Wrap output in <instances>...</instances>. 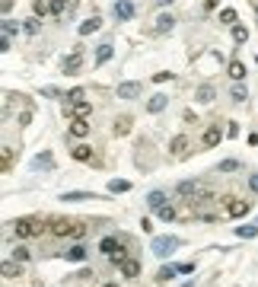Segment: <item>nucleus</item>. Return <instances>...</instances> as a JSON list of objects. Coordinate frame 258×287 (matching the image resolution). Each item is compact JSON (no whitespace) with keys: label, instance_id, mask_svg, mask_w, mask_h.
<instances>
[{"label":"nucleus","instance_id":"7","mask_svg":"<svg viewBox=\"0 0 258 287\" xmlns=\"http://www.w3.org/2000/svg\"><path fill=\"white\" fill-rule=\"evenodd\" d=\"M48 233H51V236H70V233H74V223L64 220V217H54V220L48 223Z\"/></svg>","mask_w":258,"mask_h":287},{"label":"nucleus","instance_id":"48","mask_svg":"<svg viewBox=\"0 0 258 287\" xmlns=\"http://www.w3.org/2000/svg\"><path fill=\"white\" fill-rule=\"evenodd\" d=\"M248 188H252V191H258V176H252V179H248Z\"/></svg>","mask_w":258,"mask_h":287},{"label":"nucleus","instance_id":"13","mask_svg":"<svg viewBox=\"0 0 258 287\" xmlns=\"http://www.w3.org/2000/svg\"><path fill=\"white\" fill-rule=\"evenodd\" d=\"M61 201H102V195H96V191H64Z\"/></svg>","mask_w":258,"mask_h":287},{"label":"nucleus","instance_id":"34","mask_svg":"<svg viewBox=\"0 0 258 287\" xmlns=\"http://www.w3.org/2000/svg\"><path fill=\"white\" fill-rule=\"evenodd\" d=\"M20 29H22V26L16 23V20H4V39H13V36H20Z\"/></svg>","mask_w":258,"mask_h":287},{"label":"nucleus","instance_id":"30","mask_svg":"<svg viewBox=\"0 0 258 287\" xmlns=\"http://www.w3.org/2000/svg\"><path fill=\"white\" fill-rule=\"evenodd\" d=\"M108 191H112V195H122V191H131V182H128V179H112V182H108Z\"/></svg>","mask_w":258,"mask_h":287},{"label":"nucleus","instance_id":"3","mask_svg":"<svg viewBox=\"0 0 258 287\" xmlns=\"http://www.w3.org/2000/svg\"><path fill=\"white\" fill-rule=\"evenodd\" d=\"M252 211V201H242V198H226V217L230 220H239Z\"/></svg>","mask_w":258,"mask_h":287},{"label":"nucleus","instance_id":"46","mask_svg":"<svg viewBox=\"0 0 258 287\" xmlns=\"http://www.w3.org/2000/svg\"><path fill=\"white\" fill-rule=\"evenodd\" d=\"M0 10H4V20H6L10 10H13V0H0Z\"/></svg>","mask_w":258,"mask_h":287},{"label":"nucleus","instance_id":"12","mask_svg":"<svg viewBox=\"0 0 258 287\" xmlns=\"http://www.w3.org/2000/svg\"><path fill=\"white\" fill-rule=\"evenodd\" d=\"M226 74H230V80H233V83H242L246 80V64H242V61H239V58H233V61H230V64H226Z\"/></svg>","mask_w":258,"mask_h":287},{"label":"nucleus","instance_id":"18","mask_svg":"<svg viewBox=\"0 0 258 287\" xmlns=\"http://www.w3.org/2000/svg\"><path fill=\"white\" fill-rule=\"evenodd\" d=\"M99 26H102V20H99V16H90L86 23H80V26H76V32H80V36L86 39V36H92V32H99Z\"/></svg>","mask_w":258,"mask_h":287},{"label":"nucleus","instance_id":"28","mask_svg":"<svg viewBox=\"0 0 258 287\" xmlns=\"http://www.w3.org/2000/svg\"><path fill=\"white\" fill-rule=\"evenodd\" d=\"M112 55H115V48H112V45H99V51H96V67L108 64V61H112Z\"/></svg>","mask_w":258,"mask_h":287},{"label":"nucleus","instance_id":"5","mask_svg":"<svg viewBox=\"0 0 258 287\" xmlns=\"http://www.w3.org/2000/svg\"><path fill=\"white\" fill-rule=\"evenodd\" d=\"M112 13H115V20H118V23H128V20H134V16H137V7L131 4V0H115Z\"/></svg>","mask_w":258,"mask_h":287},{"label":"nucleus","instance_id":"1","mask_svg":"<svg viewBox=\"0 0 258 287\" xmlns=\"http://www.w3.org/2000/svg\"><path fill=\"white\" fill-rule=\"evenodd\" d=\"M10 230L16 233V239H32V236H42L48 227H45L42 217H16L10 223Z\"/></svg>","mask_w":258,"mask_h":287},{"label":"nucleus","instance_id":"33","mask_svg":"<svg viewBox=\"0 0 258 287\" xmlns=\"http://www.w3.org/2000/svg\"><path fill=\"white\" fill-rule=\"evenodd\" d=\"M233 42H236V45H246V42H248V29H246L242 23L233 26Z\"/></svg>","mask_w":258,"mask_h":287},{"label":"nucleus","instance_id":"52","mask_svg":"<svg viewBox=\"0 0 258 287\" xmlns=\"http://www.w3.org/2000/svg\"><path fill=\"white\" fill-rule=\"evenodd\" d=\"M255 223H258V220H255Z\"/></svg>","mask_w":258,"mask_h":287},{"label":"nucleus","instance_id":"16","mask_svg":"<svg viewBox=\"0 0 258 287\" xmlns=\"http://www.w3.org/2000/svg\"><path fill=\"white\" fill-rule=\"evenodd\" d=\"M0 271H4L6 281H16V277H22V265H20V262H13V258H6Z\"/></svg>","mask_w":258,"mask_h":287},{"label":"nucleus","instance_id":"4","mask_svg":"<svg viewBox=\"0 0 258 287\" xmlns=\"http://www.w3.org/2000/svg\"><path fill=\"white\" fill-rule=\"evenodd\" d=\"M118 99H124V102H131V99H140V93H144V86L137 83V80H124V83H118Z\"/></svg>","mask_w":258,"mask_h":287},{"label":"nucleus","instance_id":"51","mask_svg":"<svg viewBox=\"0 0 258 287\" xmlns=\"http://www.w3.org/2000/svg\"><path fill=\"white\" fill-rule=\"evenodd\" d=\"M255 13H258V0H255Z\"/></svg>","mask_w":258,"mask_h":287},{"label":"nucleus","instance_id":"41","mask_svg":"<svg viewBox=\"0 0 258 287\" xmlns=\"http://www.w3.org/2000/svg\"><path fill=\"white\" fill-rule=\"evenodd\" d=\"M64 4L67 0H51V16H64Z\"/></svg>","mask_w":258,"mask_h":287},{"label":"nucleus","instance_id":"47","mask_svg":"<svg viewBox=\"0 0 258 287\" xmlns=\"http://www.w3.org/2000/svg\"><path fill=\"white\" fill-rule=\"evenodd\" d=\"M169 77H172V74H166V71H160V74H153V80H156V83H166Z\"/></svg>","mask_w":258,"mask_h":287},{"label":"nucleus","instance_id":"27","mask_svg":"<svg viewBox=\"0 0 258 287\" xmlns=\"http://www.w3.org/2000/svg\"><path fill=\"white\" fill-rule=\"evenodd\" d=\"M32 13H36L38 20H45L51 13V0H32Z\"/></svg>","mask_w":258,"mask_h":287},{"label":"nucleus","instance_id":"24","mask_svg":"<svg viewBox=\"0 0 258 287\" xmlns=\"http://www.w3.org/2000/svg\"><path fill=\"white\" fill-rule=\"evenodd\" d=\"M236 20H239V13L233 10V7H223L220 16H217V23H220V26H236Z\"/></svg>","mask_w":258,"mask_h":287},{"label":"nucleus","instance_id":"8","mask_svg":"<svg viewBox=\"0 0 258 287\" xmlns=\"http://www.w3.org/2000/svg\"><path fill=\"white\" fill-rule=\"evenodd\" d=\"M223 134H226V131H220V125H208V128H204V134H201V144L204 147H217L223 141Z\"/></svg>","mask_w":258,"mask_h":287},{"label":"nucleus","instance_id":"22","mask_svg":"<svg viewBox=\"0 0 258 287\" xmlns=\"http://www.w3.org/2000/svg\"><path fill=\"white\" fill-rule=\"evenodd\" d=\"M169 150L176 153V156H185V150H188V137H185V134H176V137L169 141Z\"/></svg>","mask_w":258,"mask_h":287},{"label":"nucleus","instance_id":"14","mask_svg":"<svg viewBox=\"0 0 258 287\" xmlns=\"http://www.w3.org/2000/svg\"><path fill=\"white\" fill-rule=\"evenodd\" d=\"M118 268H122V277H128V281H137V277H140V262H137V258H128V262H122Z\"/></svg>","mask_w":258,"mask_h":287},{"label":"nucleus","instance_id":"15","mask_svg":"<svg viewBox=\"0 0 258 287\" xmlns=\"http://www.w3.org/2000/svg\"><path fill=\"white\" fill-rule=\"evenodd\" d=\"M198 188H201V182H198V179H185V182H178V185H176V195L192 198V195H198Z\"/></svg>","mask_w":258,"mask_h":287},{"label":"nucleus","instance_id":"6","mask_svg":"<svg viewBox=\"0 0 258 287\" xmlns=\"http://www.w3.org/2000/svg\"><path fill=\"white\" fill-rule=\"evenodd\" d=\"M90 131H92V125H90L86 118H74V121H70V128H67V134H70V137H76V141L90 137Z\"/></svg>","mask_w":258,"mask_h":287},{"label":"nucleus","instance_id":"11","mask_svg":"<svg viewBox=\"0 0 258 287\" xmlns=\"http://www.w3.org/2000/svg\"><path fill=\"white\" fill-rule=\"evenodd\" d=\"M172 29H176V16H172V13H160L153 32H156V36H166V32H172Z\"/></svg>","mask_w":258,"mask_h":287},{"label":"nucleus","instance_id":"26","mask_svg":"<svg viewBox=\"0 0 258 287\" xmlns=\"http://www.w3.org/2000/svg\"><path fill=\"white\" fill-rule=\"evenodd\" d=\"M147 204L153 207V211H160V207H166V191H150V195H147Z\"/></svg>","mask_w":258,"mask_h":287},{"label":"nucleus","instance_id":"31","mask_svg":"<svg viewBox=\"0 0 258 287\" xmlns=\"http://www.w3.org/2000/svg\"><path fill=\"white\" fill-rule=\"evenodd\" d=\"M112 131H115V137H124L128 131H131V118H128V115H122V118L115 121V128H112Z\"/></svg>","mask_w":258,"mask_h":287},{"label":"nucleus","instance_id":"39","mask_svg":"<svg viewBox=\"0 0 258 287\" xmlns=\"http://www.w3.org/2000/svg\"><path fill=\"white\" fill-rule=\"evenodd\" d=\"M156 214H160V220H166V223H169V220H176V207H172V204H166V207H160Z\"/></svg>","mask_w":258,"mask_h":287},{"label":"nucleus","instance_id":"25","mask_svg":"<svg viewBox=\"0 0 258 287\" xmlns=\"http://www.w3.org/2000/svg\"><path fill=\"white\" fill-rule=\"evenodd\" d=\"M32 169H54V156H51V153H38L36 160H32Z\"/></svg>","mask_w":258,"mask_h":287},{"label":"nucleus","instance_id":"50","mask_svg":"<svg viewBox=\"0 0 258 287\" xmlns=\"http://www.w3.org/2000/svg\"><path fill=\"white\" fill-rule=\"evenodd\" d=\"M102 287H118V281H106V284H102Z\"/></svg>","mask_w":258,"mask_h":287},{"label":"nucleus","instance_id":"19","mask_svg":"<svg viewBox=\"0 0 258 287\" xmlns=\"http://www.w3.org/2000/svg\"><path fill=\"white\" fill-rule=\"evenodd\" d=\"M80 67H83V55H80V48H76L70 58H64V74H76Z\"/></svg>","mask_w":258,"mask_h":287},{"label":"nucleus","instance_id":"40","mask_svg":"<svg viewBox=\"0 0 258 287\" xmlns=\"http://www.w3.org/2000/svg\"><path fill=\"white\" fill-rule=\"evenodd\" d=\"M239 169V160H223L220 163V172H236Z\"/></svg>","mask_w":258,"mask_h":287},{"label":"nucleus","instance_id":"36","mask_svg":"<svg viewBox=\"0 0 258 287\" xmlns=\"http://www.w3.org/2000/svg\"><path fill=\"white\" fill-rule=\"evenodd\" d=\"M230 96H233V102H246L248 99V90L242 83H233V90H230Z\"/></svg>","mask_w":258,"mask_h":287},{"label":"nucleus","instance_id":"21","mask_svg":"<svg viewBox=\"0 0 258 287\" xmlns=\"http://www.w3.org/2000/svg\"><path fill=\"white\" fill-rule=\"evenodd\" d=\"M83 96H86V90H83V86H74L70 93H64V102H67L64 109H74V106H80V102H83Z\"/></svg>","mask_w":258,"mask_h":287},{"label":"nucleus","instance_id":"9","mask_svg":"<svg viewBox=\"0 0 258 287\" xmlns=\"http://www.w3.org/2000/svg\"><path fill=\"white\" fill-rule=\"evenodd\" d=\"M64 258H67V262H76V265H83L86 258H90V249H86L83 242H74V246L64 252Z\"/></svg>","mask_w":258,"mask_h":287},{"label":"nucleus","instance_id":"45","mask_svg":"<svg viewBox=\"0 0 258 287\" xmlns=\"http://www.w3.org/2000/svg\"><path fill=\"white\" fill-rule=\"evenodd\" d=\"M194 271V262H182L178 265V274H192Z\"/></svg>","mask_w":258,"mask_h":287},{"label":"nucleus","instance_id":"23","mask_svg":"<svg viewBox=\"0 0 258 287\" xmlns=\"http://www.w3.org/2000/svg\"><path fill=\"white\" fill-rule=\"evenodd\" d=\"M67 115H74V118H90L92 115V102H80V106H74V109H67Z\"/></svg>","mask_w":258,"mask_h":287},{"label":"nucleus","instance_id":"2","mask_svg":"<svg viewBox=\"0 0 258 287\" xmlns=\"http://www.w3.org/2000/svg\"><path fill=\"white\" fill-rule=\"evenodd\" d=\"M178 246H182V239H178V236H169V233H166V236H153L150 252H153L156 258H169Z\"/></svg>","mask_w":258,"mask_h":287},{"label":"nucleus","instance_id":"43","mask_svg":"<svg viewBox=\"0 0 258 287\" xmlns=\"http://www.w3.org/2000/svg\"><path fill=\"white\" fill-rule=\"evenodd\" d=\"M42 96H51V99H58V96H61V99H64V93L58 90V86H45V90H42Z\"/></svg>","mask_w":258,"mask_h":287},{"label":"nucleus","instance_id":"20","mask_svg":"<svg viewBox=\"0 0 258 287\" xmlns=\"http://www.w3.org/2000/svg\"><path fill=\"white\" fill-rule=\"evenodd\" d=\"M166 106H169V96H162V93H156V96H153V99L147 102V112H150V115H160V112L166 109Z\"/></svg>","mask_w":258,"mask_h":287},{"label":"nucleus","instance_id":"10","mask_svg":"<svg viewBox=\"0 0 258 287\" xmlns=\"http://www.w3.org/2000/svg\"><path fill=\"white\" fill-rule=\"evenodd\" d=\"M214 99H217V90H214L210 83H201V86L194 90V102H201V106H210Z\"/></svg>","mask_w":258,"mask_h":287},{"label":"nucleus","instance_id":"32","mask_svg":"<svg viewBox=\"0 0 258 287\" xmlns=\"http://www.w3.org/2000/svg\"><path fill=\"white\" fill-rule=\"evenodd\" d=\"M176 274H178V265H162L156 271V281H172Z\"/></svg>","mask_w":258,"mask_h":287},{"label":"nucleus","instance_id":"17","mask_svg":"<svg viewBox=\"0 0 258 287\" xmlns=\"http://www.w3.org/2000/svg\"><path fill=\"white\" fill-rule=\"evenodd\" d=\"M70 156L76 163H92V147L90 144H76L74 150H70Z\"/></svg>","mask_w":258,"mask_h":287},{"label":"nucleus","instance_id":"49","mask_svg":"<svg viewBox=\"0 0 258 287\" xmlns=\"http://www.w3.org/2000/svg\"><path fill=\"white\" fill-rule=\"evenodd\" d=\"M156 7H172V0H156Z\"/></svg>","mask_w":258,"mask_h":287},{"label":"nucleus","instance_id":"42","mask_svg":"<svg viewBox=\"0 0 258 287\" xmlns=\"http://www.w3.org/2000/svg\"><path fill=\"white\" fill-rule=\"evenodd\" d=\"M86 236V227H83V223H74V233H70V239H76V242H80Z\"/></svg>","mask_w":258,"mask_h":287},{"label":"nucleus","instance_id":"38","mask_svg":"<svg viewBox=\"0 0 258 287\" xmlns=\"http://www.w3.org/2000/svg\"><path fill=\"white\" fill-rule=\"evenodd\" d=\"M38 29H42V20H38V16H32V20L22 23V32H29V36H36Z\"/></svg>","mask_w":258,"mask_h":287},{"label":"nucleus","instance_id":"37","mask_svg":"<svg viewBox=\"0 0 258 287\" xmlns=\"http://www.w3.org/2000/svg\"><path fill=\"white\" fill-rule=\"evenodd\" d=\"M29 258H32V252L26 249V246H16V249H13V262H20V265H26V262H29Z\"/></svg>","mask_w":258,"mask_h":287},{"label":"nucleus","instance_id":"44","mask_svg":"<svg viewBox=\"0 0 258 287\" xmlns=\"http://www.w3.org/2000/svg\"><path fill=\"white\" fill-rule=\"evenodd\" d=\"M226 137H239V121H230V128H226Z\"/></svg>","mask_w":258,"mask_h":287},{"label":"nucleus","instance_id":"35","mask_svg":"<svg viewBox=\"0 0 258 287\" xmlns=\"http://www.w3.org/2000/svg\"><path fill=\"white\" fill-rule=\"evenodd\" d=\"M10 166H13V147H4V153H0V169L10 172Z\"/></svg>","mask_w":258,"mask_h":287},{"label":"nucleus","instance_id":"29","mask_svg":"<svg viewBox=\"0 0 258 287\" xmlns=\"http://www.w3.org/2000/svg\"><path fill=\"white\" fill-rule=\"evenodd\" d=\"M236 236H239V239H255V236H258V223H246V227H236Z\"/></svg>","mask_w":258,"mask_h":287}]
</instances>
